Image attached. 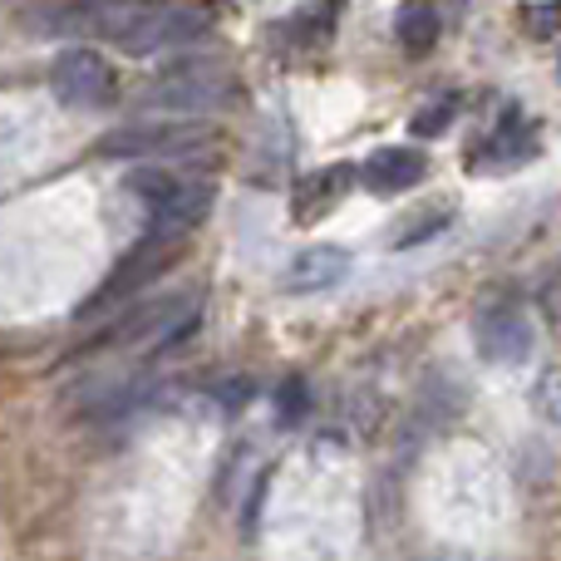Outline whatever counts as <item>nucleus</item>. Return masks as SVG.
<instances>
[{
	"label": "nucleus",
	"mask_w": 561,
	"mask_h": 561,
	"mask_svg": "<svg viewBox=\"0 0 561 561\" xmlns=\"http://www.w3.org/2000/svg\"><path fill=\"white\" fill-rule=\"evenodd\" d=\"M533 404L547 424L561 428V369H542V379H537V389H533Z\"/></svg>",
	"instance_id": "obj_11"
},
{
	"label": "nucleus",
	"mask_w": 561,
	"mask_h": 561,
	"mask_svg": "<svg viewBox=\"0 0 561 561\" xmlns=\"http://www.w3.org/2000/svg\"><path fill=\"white\" fill-rule=\"evenodd\" d=\"M527 30H533V35H557V30H561V0L527 5Z\"/></svg>",
	"instance_id": "obj_14"
},
{
	"label": "nucleus",
	"mask_w": 561,
	"mask_h": 561,
	"mask_svg": "<svg viewBox=\"0 0 561 561\" xmlns=\"http://www.w3.org/2000/svg\"><path fill=\"white\" fill-rule=\"evenodd\" d=\"M473 340L478 355L493 359V365H527L533 355V320L517 300H493L473 316Z\"/></svg>",
	"instance_id": "obj_5"
},
{
	"label": "nucleus",
	"mask_w": 561,
	"mask_h": 561,
	"mask_svg": "<svg viewBox=\"0 0 561 561\" xmlns=\"http://www.w3.org/2000/svg\"><path fill=\"white\" fill-rule=\"evenodd\" d=\"M454 99H438L434 108H424V114H414V134H424V138H438L448 124H454Z\"/></svg>",
	"instance_id": "obj_13"
},
{
	"label": "nucleus",
	"mask_w": 561,
	"mask_h": 561,
	"mask_svg": "<svg viewBox=\"0 0 561 561\" xmlns=\"http://www.w3.org/2000/svg\"><path fill=\"white\" fill-rule=\"evenodd\" d=\"M350 183H355V168L350 163H330V168H320V173L300 178L296 193H290V222L310 227V222H320V217H330V207H340Z\"/></svg>",
	"instance_id": "obj_6"
},
{
	"label": "nucleus",
	"mask_w": 561,
	"mask_h": 561,
	"mask_svg": "<svg viewBox=\"0 0 561 561\" xmlns=\"http://www.w3.org/2000/svg\"><path fill=\"white\" fill-rule=\"evenodd\" d=\"M114 65L94 49H59L55 65H49V89H55L59 104L69 108H104L114 104Z\"/></svg>",
	"instance_id": "obj_3"
},
{
	"label": "nucleus",
	"mask_w": 561,
	"mask_h": 561,
	"mask_svg": "<svg viewBox=\"0 0 561 561\" xmlns=\"http://www.w3.org/2000/svg\"><path fill=\"white\" fill-rule=\"evenodd\" d=\"M148 104L178 108V114H203V108H222L237 99V79L213 59H183L168 75H158L148 84Z\"/></svg>",
	"instance_id": "obj_2"
},
{
	"label": "nucleus",
	"mask_w": 561,
	"mask_h": 561,
	"mask_svg": "<svg viewBox=\"0 0 561 561\" xmlns=\"http://www.w3.org/2000/svg\"><path fill=\"white\" fill-rule=\"evenodd\" d=\"M203 148H207L203 124H128L118 134L99 138L104 158H183V153H203Z\"/></svg>",
	"instance_id": "obj_4"
},
{
	"label": "nucleus",
	"mask_w": 561,
	"mask_h": 561,
	"mask_svg": "<svg viewBox=\"0 0 561 561\" xmlns=\"http://www.w3.org/2000/svg\"><path fill=\"white\" fill-rule=\"evenodd\" d=\"M424 173H428V158L419 153V148H379V153H369L365 168H359L365 187L379 197L409 193V187L424 183Z\"/></svg>",
	"instance_id": "obj_7"
},
{
	"label": "nucleus",
	"mask_w": 561,
	"mask_h": 561,
	"mask_svg": "<svg viewBox=\"0 0 561 561\" xmlns=\"http://www.w3.org/2000/svg\"><path fill=\"white\" fill-rule=\"evenodd\" d=\"M537 148V134L533 124H523L517 114H507V124L493 134V144H488V158L493 163H517V158H527Z\"/></svg>",
	"instance_id": "obj_10"
},
{
	"label": "nucleus",
	"mask_w": 561,
	"mask_h": 561,
	"mask_svg": "<svg viewBox=\"0 0 561 561\" xmlns=\"http://www.w3.org/2000/svg\"><path fill=\"white\" fill-rule=\"evenodd\" d=\"M183 242L187 232H168V227H148L144 237H138V247L124 256V262L114 266V276L104 280V286L94 290V296L84 300V310H79V320H94L99 310H114L124 306V300H134L144 286H153L158 276L168 272V266L183 256Z\"/></svg>",
	"instance_id": "obj_1"
},
{
	"label": "nucleus",
	"mask_w": 561,
	"mask_h": 561,
	"mask_svg": "<svg viewBox=\"0 0 561 561\" xmlns=\"http://www.w3.org/2000/svg\"><path fill=\"white\" fill-rule=\"evenodd\" d=\"M394 35L409 55H424V49L438 45V10L428 0H404L394 15Z\"/></svg>",
	"instance_id": "obj_9"
},
{
	"label": "nucleus",
	"mask_w": 561,
	"mask_h": 561,
	"mask_svg": "<svg viewBox=\"0 0 561 561\" xmlns=\"http://www.w3.org/2000/svg\"><path fill=\"white\" fill-rule=\"evenodd\" d=\"M350 266H355V256H350L345 247H306V252L290 256L286 290H306V296L310 290H330L350 276Z\"/></svg>",
	"instance_id": "obj_8"
},
{
	"label": "nucleus",
	"mask_w": 561,
	"mask_h": 561,
	"mask_svg": "<svg viewBox=\"0 0 561 561\" xmlns=\"http://www.w3.org/2000/svg\"><path fill=\"white\" fill-rule=\"evenodd\" d=\"M306 385H300V379H286V385H280V394H276V419H280V424H300V419H306Z\"/></svg>",
	"instance_id": "obj_12"
}]
</instances>
